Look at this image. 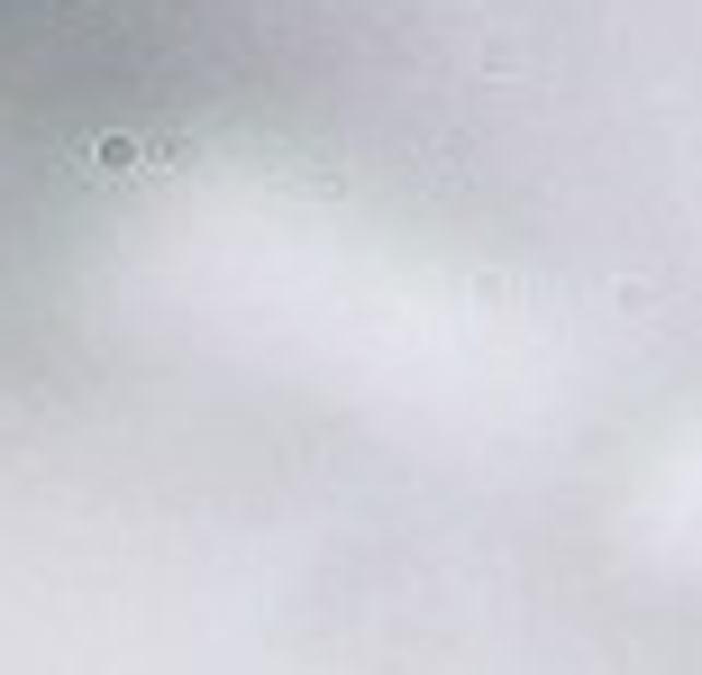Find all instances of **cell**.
Wrapping results in <instances>:
<instances>
[{
  "instance_id": "obj_1",
  "label": "cell",
  "mask_w": 702,
  "mask_h": 675,
  "mask_svg": "<svg viewBox=\"0 0 702 675\" xmlns=\"http://www.w3.org/2000/svg\"><path fill=\"white\" fill-rule=\"evenodd\" d=\"M92 155H100V165H110V174H138V165H146V155H138V138H100Z\"/></svg>"
}]
</instances>
